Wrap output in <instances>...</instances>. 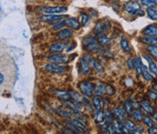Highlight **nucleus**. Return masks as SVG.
<instances>
[{
    "label": "nucleus",
    "mask_w": 157,
    "mask_h": 134,
    "mask_svg": "<svg viewBox=\"0 0 157 134\" xmlns=\"http://www.w3.org/2000/svg\"><path fill=\"white\" fill-rule=\"evenodd\" d=\"M17 78L16 64L14 58L6 53H0V92L11 91Z\"/></svg>",
    "instance_id": "obj_1"
},
{
    "label": "nucleus",
    "mask_w": 157,
    "mask_h": 134,
    "mask_svg": "<svg viewBox=\"0 0 157 134\" xmlns=\"http://www.w3.org/2000/svg\"><path fill=\"white\" fill-rule=\"evenodd\" d=\"M123 10L130 15H143L144 14V12L142 10V7L139 5V3H137L135 1L128 2L124 6Z\"/></svg>",
    "instance_id": "obj_2"
},
{
    "label": "nucleus",
    "mask_w": 157,
    "mask_h": 134,
    "mask_svg": "<svg viewBox=\"0 0 157 134\" xmlns=\"http://www.w3.org/2000/svg\"><path fill=\"white\" fill-rule=\"evenodd\" d=\"M78 88L81 90V92L86 96V97H91L93 94V91H95V85L91 82L88 81H83L81 83L78 84Z\"/></svg>",
    "instance_id": "obj_3"
},
{
    "label": "nucleus",
    "mask_w": 157,
    "mask_h": 134,
    "mask_svg": "<svg viewBox=\"0 0 157 134\" xmlns=\"http://www.w3.org/2000/svg\"><path fill=\"white\" fill-rule=\"evenodd\" d=\"M38 11H41L46 14H60L67 11V7H41L38 8Z\"/></svg>",
    "instance_id": "obj_4"
},
{
    "label": "nucleus",
    "mask_w": 157,
    "mask_h": 134,
    "mask_svg": "<svg viewBox=\"0 0 157 134\" xmlns=\"http://www.w3.org/2000/svg\"><path fill=\"white\" fill-rule=\"evenodd\" d=\"M70 57L67 56V55H59V54H55L53 56H50L48 58L49 61L51 63H55V64H67L70 61Z\"/></svg>",
    "instance_id": "obj_5"
},
{
    "label": "nucleus",
    "mask_w": 157,
    "mask_h": 134,
    "mask_svg": "<svg viewBox=\"0 0 157 134\" xmlns=\"http://www.w3.org/2000/svg\"><path fill=\"white\" fill-rule=\"evenodd\" d=\"M46 70L51 73H64L67 70V68L62 66L60 64L49 63L46 66Z\"/></svg>",
    "instance_id": "obj_6"
},
{
    "label": "nucleus",
    "mask_w": 157,
    "mask_h": 134,
    "mask_svg": "<svg viewBox=\"0 0 157 134\" xmlns=\"http://www.w3.org/2000/svg\"><path fill=\"white\" fill-rule=\"evenodd\" d=\"M110 27H111V24L109 21L100 20L95 26V31L96 33H105H105L109 30Z\"/></svg>",
    "instance_id": "obj_7"
},
{
    "label": "nucleus",
    "mask_w": 157,
    "mask_h": 134,
    "mask_svg": "<svg viewBox=\"0 0 157 134\" xmlns=\"http://www.w3.org/2000/svg\"><path fill=\"white\" fill-rule=\"evenodd\" d=\"M67 17L66 15H59V14H46L42 15L40 17V19L44 22H55L59 21L60 19H63Z\"/></svg>",
    "instance_id": "obj_8"
},
{
    "label": "nucleus",
    "mask_w": 157,
    "mask_h": 134,
    "mask_svg": "<svg viewBox=\"0 0 157 134\" xmlns=\"http://www.w3.org/2000/svg\"><path fill=\"white\" fill-rule=\"evenodd\" d=\"M68 42H67V41H61V42H57V43H55V44H54V45H52L51 47H50V51L52 52V53H60V52H62L63 50H64L67 46H68Z\"/></svg>",
    "instance_id": "obj_9"
},
{
    "label": "nucleus",
    "mask_w": 157,
    "mask_h": 134,
    "mask_svg": "<svg viewBox=\"0 0 157 134\" xmlns=\"http://www.w3.org/2000/svg\"><path fill=\"white\" fill-rule=\"evenodd\" d=\"M143 34L144 36H149V37H156L157 35V27L156 25H150L148 26H146L144 30H143Z\"/></svg>",
    "instance_id": "obj_10"
},
{
    "label": "nucleus",
    "mask_w": 157,
    "mask_h": 134,
    "mask_svg": "<svg viewBox=\"0 0 157 134\" xmlns=\"http://www.w3.org/2000/svg\"><path fill=\"white\" fill-rule=\"evenodd\" d=\"M96 40L102 46H108L111 44V39L105 34V33H97Z\"/></svg>",
    "instance_id": "obj_11"
},
{
    "label": "nucleus",
    "mask_w": 157,
    "mask_h": 134,
    "mask_svg": "<svg viewBox=\"0 0 157 134\" xmlns=\"http://www.w3.org/2000/svg\"><path fill=\"white\" fill-rule=\"evenodd\" d=\"M64 103L68 109H70L71 111H73L75 112H79L83 110V107L80 104H77L74 101H69V100H67V101L64 102Z\"/></svg>",
    "instance_id": "obj_12"
},
{
    "label": "nucleus",
    "mask_w": 157,
    "mask_h": 134,
    "mask_svg": "<svg viewBox=\"0 0 157 134\" xmlns=\"http://www.w3.org/2000/svg\"><path fill=\"white\" fill-rule=\"evenodd\" d=\"M139 40L146 45H156L157 43V39L156 37H149V36H144L139 39Z\"/></svg>",
    "instance_id": "obj_13"
},
{
    "label": "nucleus",
    "mask_w": 157,
    "mask_h": 134,
    "mask_svg": "<svg viewBox=\"0 0 157 134\" xmlns=\"http://www.w3.org/2000/svg\"><path fill=\"white\" fill-rule=\"evenodd\" d=\"M57 36L60 39L65 40V39H67L73 36V31H71L70 29H63V30L59 31Z\"/></svg>",
    "instance_id": "obj_14"
},
{
    "label": "nucleus",
    "mask_w": 157,
    "mask_h": 134,
    "mask_svg": "<svg viewBox=\"0 0 157 134\" xmlns=\"http://www.w3.org/2000/svg\"><path fill=\"white\" fill-rule=\"evenodd\" d=\"M80 64H81V71L83 74L86 75L89 73L90 71V62L85 60L84 58H82V59L80 60Z\"/></svg>",
    "instance_id": "obj_15"
},
{
    "label": "nucleus",
    "mask_w": 157,
    "mask_h": 134,
    "mask_svg": "<svg viewBox=\"0 0 157 134\" xmlns=\"http://www.w3.org/2000/svg\"><path fill=\"white\" fill-rule=\"evenodd\" d=\"M66 23H67V26H68L69 27L74 28L76 30H78L80 28V26H81L80 22L77 21L76 18H73V17H70L67 20H66Z\"/></svg>",
    "instance_id": "obj_16"
},
{
    "label": "nucleus",
    "mask_w": 157,
    "mask_h": 134,
    "mask_svg": "<svg viewBox=\"0 0 157 134\" xmlns=\"http://www.w3.org/2000/svg\"><path fill=\"white\" fill-rule=\"evenodd\" d=\"M134 65H135L134 68H135L137 73L138 74H142V71H143V69H144V65L143 64V62H142V60H141V58L139 57H137V58H135L134 59Z\"/></svg>",
    "instance_id": "obj_17"
},
{
    "label": "nucleus",
    "mask_w": 157,
    "mask_h": 134,
    "mask_svg": "<svg viewBox=\"0 0 157 134\" xmlns=\"http://www.w3.org/2000/svg\"><path fill=\"white\" fill-rule=\"evenodd\" d=\"M84 49L88 51H95L96 49H99V43L97 40H93L90 43H87L84 45Z\"/></svg>",
    "instance_id": "obj_18"
},
{
    "label": "nucleus",
    "mask_w": 157,
    "mask_h": 134,
    "mask_svg": "<svg viewBox=\"0 0 157 134\" xmlns=\"http://www.w3.org/2000/svg\"><path fill=\"white\" fill-rule=\"evenodd\" d=\"M146 13H147V16H148L151 19L156 21V19H157V11H156V8H153V7H149V8H147Z\"/></svg>",
    "instance_id": "obj_19"
},
{
    "label": "nucleus",
    "mask_w": 157,
    "mask_h": 134,
    "mask_svg": "<svg viewBox=\"0 0 157 134\" xmlns=\"http://www.w3.org/2000/svg\"><path fill=\"white\" fill-rule=\"evenodd\" d=\"M141 105H142V107L144 109V111H145L147 113H149V114H153V112H154L153 108V106H152L148 101H146V100H143V101L141 102Z\"/></svg>",
    "instance_id": "obj_20"
},
{
    "label": "nucleus",
    "mask_w": 157,
    "mask_h": 134,
    "mask_svg": "<svg viewBox=\"0 0 157 134\" xmlns=\"http://www.w3.org/2000/svg\"><path fill=\"white\" fill-rule=\"evenodd\" d=\"M93 106H95V108L96 109V111L101 110V107H102V104H103L101 97L100 96H96L95 98H93Z\"/></svg>",
    "instance_id": "obj_21"
},
{
    "label": "nucleus",
    "mask_w": 157,
    "mask_h": 134,
    "mask_svg": "<svg viewBox=\"0 0 157 134\" xmlns=\"http://www.w3.org/2000/svg\"><path fill=\"white\" fill-rule=\"evenodd\" d=\"M71 121H72V123H73L75 126H76L79 129H81V130H83V131H87V128H86V126H85L84 123H83L81 120H76V119H74V120H72Z\"/></svg>",
    "instance_id": "obj_22"
},
{
    "label": "nucleus",
    "mask_w": 157,
    "mask_h": 134,
    "mask_svg": "<svg viewBox=\"0 0 157 134\" xmlns=\"http://www.w3.org/2000/svg\"><path fill=\"white\" fill-rule=\"evenodd\" d=\"M121 47L125 51V52H130L131 51V48L129 46V43L127 41V39H125L124 37H123L121 39Z\"/></svg>",
    "instance_id": "obj_23"
},
{
    "label": "nucleus",
    "mask_w": 157,
    "mask_h": 134,
    "mask_svg": "<svg viewBox=\"0 0 157 134\" xmlns=\"http://www.w3.org/2000/svg\"><path fill=\"white\" fill-rule=\"evenodd\" d=\"M90 22V17L87 14L85 13H82L80 15V24L82 26H87Z\"/></svg>",
    "instance_id": "obj_24"
},
{
    "label": "nucleus",
    "mask_w": 157,
    "mask_h": 134,
    "mask_svg": "<svg viewBox=\"0 0 157 134\" xmlns=\"http://www.w3.org/2000/svg\"><path fill=\"white\" fill-rule=\"evenodd\" d=\"M55 95L59 98H61V99H63V100H68V99H70V94H68L67 92H66V91H56L55 92Z\"/></svg>",
    "instance_id": "obj_25"
},
{
    "label": "nucleus",
    "mask_w": 157,
    "mask_h": 134,
    "mask_svg": "<svg viewBox=\"0 0 157 134\" xmlns=\"http://www.w3.org/2000/svg\"><path fill=\"white\" fill-rule=\"evenodd\" d=\"M141 3L143 6L149 8V7H156L157 0H141Z\"/></svg>",
    "instance_id": "obj_26"
},
{
    "label": "nucleus",
    "mask_w": 157,
    "mask_h": 134,
    "mask_svg": "<svg viewBox=\"0 0 157 134\" xmlns=\"http://www.w3.org/2000/svg\"><path fill=\"white\" fill-rule=\"evenodd\" d=\"M147 51L149 52V54L156 60L157 58V48H156V45H151L148 48Z\"/></svg>",
    "instance_id": "obj_27"
},
{
    "label": "nucleus",
    "mask_w": 157,
    "mask_h": 134,
    "mask_svg": "<svg viewBox=\"0 0 157 134\" xmlns=\"http://www.w3.org/2000/svg\"><path fill=\"white\" fill-rule=\"evenodd\" d=\"M124 114H125V112H124L122 109H119V108L115 109L114 111V115L115 118H116L117 120H121L123 119Z\"/></svg>",
    "instance_id": "obj_28"
},
{
    "label": "nucleus",
    "mask_w": 157,
    "mask_h": 134,
    "mask_svg": "<svg viewBox=\"0 0 157 134\" xmlns=\"http://www.w3.org/2000/svg\"><path fill=\"white\" fill-rule=\"evenodd\" d=\"M105 85H102V84H100V85H98L96 88H95V91L93 92H96V96H103V94L105 93Z\"/></svg>",
    "instance_id": "obj_29"
},
{
    "label": "nucleus",
    "mask_w": 157,
    "mask_h": 134,
    "mask_svg": "<svg viewBox=\"0 0 157 134\" xmlns=\"http://www.w3.org/2000/svg\"><path fill=\"white\" fill-rule=\"evenodd\" d=\"M123 125L126 127L129 130H134L135 128H136V125L132 121V120H125L124 121H123Z\"/></svg>",
    "instance_id": "obj_30"
},
{
    "label": "nucleus",
    "mask_w": 157,
    "mask_h": 134,
    "mask_svg": "<svg viewBox=\"0 0 157 134\" xmlns=\"http://www.w3.org/2000/svg\"><path fill=\"white\" fill-rule=\"evenodd\" d=\"M145 59L149 62V64H150V71L152 72V73H153L154 75H156V72H157V68H156V64L155 63H153L148 57H145Z\"/></svg>",
    "instance_id": "obj_31"
},
{
    "label": "nucleus",
    "mask_w": 157,
    "mask_h": 134,
    "mask_svg": "<svg viewBox=\"0 0 157 134\" xmlns=\"http://www.w3.org/2000/svg\"><path fill=\"white\" fill-rule=\"evenodd\" d=\"M67 26L66 20H63V21H57V23L55 25H54L53 29L54 30H60L62 28H64Z\"/></svg>",
    "instance_id": "obj_32"
},
{
    "label": "nucleus",
    "mask_w": 157,
    "mask_h": 134,
    "mask_svg": "<svg viewBox=\"0 0 157 134\" xmlns=\"http://www.w3.org/2000/svg\"><path fill=\"white\" fill-rule=\"evenodd\" d=\"M142 74L144 75V78L146 80H152V79H153V76L150 74V72L147 70V69L145 68V67H144L143 71H142Z\"/></svg>",
    "instance_id": "obj_33"
},
{
    "label": "nucleus",
    "mask_w": 157,
    "mask_h": 134,
    "mask_svg": "<svg viewBox=\"0 0 157 134\" xmlns=\"http://www.w3.org/2000/svg\"><path fill=\"white\" fill-rule=\"evenodd\" d=\"M67 127L69 128L71 130H73V131L76 132V133H83V131H82L81 129H79L76 126H75L73 123H67Z\"/></svg>",
    "instance_id": "obj_34"
},
{
    "label": "nucleus",
    "mask_w": 157,
    "mask_h": 134,
    "mask_svg": "<svg viewBox=\"0 0 157 134\" xmlns=\"http://www.w3.org/2000/svg\"><path fill=\"white\" fill-rule=\"evenodd\" d=\"M133 117L137 120V121H142L143 120V115L139 111H133Z\"/></svg>",
    "instance_id": "obj_35"
},
{
    "label": "nucleus",
    "mask_w": 157,
    "mask_h": 134,
    "mask_svg": "<svg viewBox=\"0 0 157 134\" xmlns=\"http://www.w3.org/2000/svg\"><path fill=\"white\" fill-rule=\"evenodd\" d=\"M104 120H105V114H104L100 110L97 111V114H96V120L97 122H102Z\"/></svg>",
    "instance_id": "obj_36"
},
{
    "label": "nucleus",
    "mask_w": 157,
    "mask_h": 134,
    "mask_svg": "<svg viewBox=\"0 0 157 134\" xmlns=\"http://www.w3.org/2000/svg\"><path fill=\"white\" fill-rule=\"evenodd\" d=\"M70 97H72L75 101H76V102H80V100L83 99V98L76 92H71L70 93Z\"/></svg>",
    "instance_id": "obj_37"
},
{
    "label": "nucleus",
    "mask_w": 157,
    "mask_h": 134,
    "mask_svg": "<svg viewBox=\"0 0 157 134\" xmlns=\"http://www.w3.org/2000/svg\"><path fill=\"white\" fill-rule=\"evenodd\" d=\"M92 64L93 66V68H95L96 70H97L98 72H101L103 70V67L100 63H98L97 61H92Z\"/></svg>",
    "instance_id": "obj_38"
},
{
    "label": "nucleus",
    "mask_w": 157,
    "mask_h": 134,
    "mask_svg": "<svg viewBox=\"0 0 157 134\" xmlns=\"http://www.w3.org/2000/svg\"><path fill=\"white\" fill-rule=\"evenodd\" d=\"M93 40H96V38H93V37H92V36H86L85 38H84L83 43H84V45H85V44L90 43V42H92V41H93Z\"/></svg>",
    "instance_id": "obj_39"
},
{
    "label": "nucleus",
    "mask_w": 157,
    "mask_h": 134,
    "mask_svg": "<svg viewBox=\"0 0 157 134\" xmlns=\"http://www.w3.org/2000/svg\"><path fill=\"white\" fill-rule=\"evenodd\" d=\"M144 124H145L146 126H148V127H152V126L153 125V120H152L151 118H149V117H145V118L144 119Z\"/></svg>",
    "instance_id": "obj_40"
},
{
    "label": "nucleus",
    "mask_w": 157,
    "mask_h": 134,
    "mask_svg": "<svg viewBox=\"0 0 157 134\" xmlns=\"http://www.w3.org/2000/svg\"><path fill=\"white\" fill-rule=\"evenodd\" d=\"M105 93H106L107 95H113L114 93V89L112 86H108V87H105Z\"/></svg>",
    "instance_id": "obj_41"
},
{
    "label": "nucleus",
    "mask_w": 157,
    "mask_h": 134,
    "mask_svg": "<svg viewBox=\"0 0 157 134\" xmlns=\"http://www.w3.org/2000/svg\"><path fill=\"white\" fill-rule=\"evenodd\" d=\"M125 111H126V112L128 113H131L132 112V109H133V105L132 103H130L129 101H127L126 103H125Z\"/></svg>",
    "instance_id": "obj_42"
},
{
    "label": "nucleus",
    "mask_w": 157,
    "mask_h": 134,
    "mask_svg": "<svg viewBox=\"0 0 157 134\" xmlns=\"http://www.w3.org/2000/svg\"><path fill=\"white\" fill-rule=\"evenodd\" d=\"M105 120L108 122V123H112V121H113V117H112V114L111 113H109V112H106L105 114Z\"/></svg>",
    "instance_id": "obj_43"
},
{
    "label": "nucleus",
    "mask_w": 157,
    "mask_h": 134,
    "mask_svg": "<svg viewBox=\"0 0 157 134\" xmlns=\"http://www.w3.org/2000/svg\"><path fill=\"white\" fill-rule=\"evenodd\" d=\"M128 67L130 69H134V67H135V65H134V59H129L128 60Z\"/></svg>",
    "instance_id": "obj_44"
},
{
    "label": "nucleus",
    "mask_w": 157,
    "mask_h": 134,
    "mask_svg": "<svg viewBox=\"0 0 157 134\" xmlns=\"http://www.w3.org/2000/svg\"><path fill=\"white\" fill-rule=\"evenodd\" d=\"M149 133L150 134H156V127H154V128H153V126L152 127H150V129H149Z\"/></svg>",
    "instance_id": "obj_45"
},
{
    "label": "nucleus",
    "mask_w": 157,
    "mask_h": 134,
    "mask_svg": "<svg viewBox=\"0 0 157 134\" xmlns=\"http://www.w3.org/2000/svg\"><path fill=\"white\" fill-rule=\"evenodd\" d=\"M149 94H150V97H151L153 99H154V100L156 99V92H155V91H154V92H153V91H150Z\"/></svg>",
    "instance_id": "obj_46"
},
{
    "label": "nucleus",
    "mask_w": 157,
    "mask_h": 134,
    "mask_svg": "<svg viewBox=\"0 0 157 134\" xmlns=\"http://www.w3.org/2000/svg\"><path fill=\"white\" fill-rule=\"evenodd\" d=\"M91 12H93V14H92V16L93 17H98V15H97V12L96 11H95V10H93V9H89Z\"/></svg>",
    "instance_id": "obj_47"
},
{
    "label": "nucleus",
    "mask_w": 157,
    "mask_h": 134,
    "mask_svg": "<svg viewBox=\"0 0 157 134\" xmlns=\"http://www.w3.org/2000/svg\"><path fill=\"white\" fill-rule=\"evenodd\" d=\"M48 1H65V0H48Z\"/></svg>",
    "instance_id": "obj_48"
}]
</instances>
